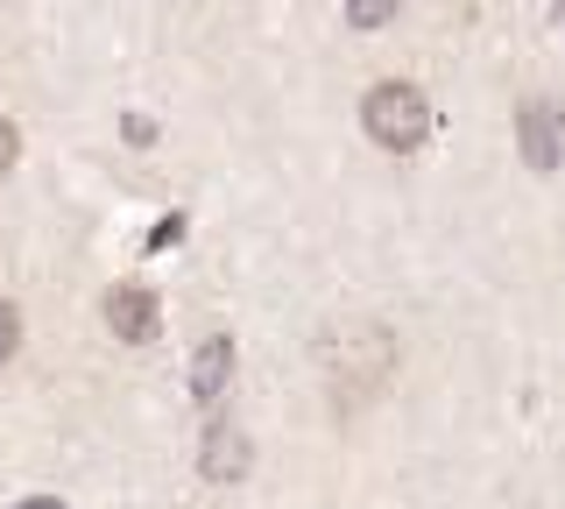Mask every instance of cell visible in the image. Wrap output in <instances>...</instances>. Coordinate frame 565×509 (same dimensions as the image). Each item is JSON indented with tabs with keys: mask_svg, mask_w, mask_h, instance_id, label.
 I'll use <instances>...</instances> for the list:
<instances>
[{
	"mask_svg": "<svg viewBox=\"0 0 565 509\" xmlns=\"http://www.w3.org/2000/svg\"><path fill=\"white\" fill-rule=\"evenodd\" d=\"M388 14H396V0H347V22L353 29H382Z\"/></svg>",
	"mask_w": 565,
	"mask_h": 509,
	"instance_id": "ba28073f",
	"label": "cell"
},
{
	"mask_svg": "<svg viewBox=\"0 0 565 509\" xmlns=\"http://www.w3.org/2000/svg\"><path fill=\"white\" fill-rule=\"evenodd\" d=\"M318 368H326V403L340 417H353L388 390V375H396V340H388V326H375V319H353L340 332H326Z\"/></svg>",
	"mask_w": 565,
	"mask_h": 509,
	"instance_id": "6da1fadb",
	"label": "cell"
},
{
	"mask_svg": "<svg viewBox=\"0 0 565 509\" xmlns=\"http://www.w3.org/2000/svg\"><path fill=\"white\" fill-rule=\"evenodd\" d=\"M14 509H64L57 496H29V502H14Z\"/></svg>",
	"mask_w": 565,
	"mask_h": 509,
	"instance_id": "7c38bea8",
	"label": "cell"
},
{
	"mask_svg": "<svg viewBox=\"0 0 565 509\" xmlns=\"http://www.w3.org/2000/svg\"><path fill=\"white\" fill-rule=\"evenodd\" d=\"M226 382H234V340H226V332H205L199 354H191V396H199V403H220Z\"/></svg>",
	"mask_w": 565,
	"mask_h": 509,
	"instance_id": "8992f818",
	"label": "cell"
},
{
	"mask_svg": "<svg viewBox=\"0 0 565 509\" xmlns=\"http://www.w3.org/2000/svg\"><path fill=\"white\" fill-rule=\"evenodd\" d=\"M120 135H128V149H156V120L149 114H128V120H120Z\"/></svg>",
	"mask_w": 565,
	"mask_h": 509,
	"instance_id": "30bf717a",
	"label": "cell"
},
{
	"mask_svg": "<svg viewBox=\"0 0 565 509\" xmlns=\"http://www.w3.org/2000/svg\"><path fill=\"white\" fill-rule=\"evenodd\" d=\"M14 163H22V128L0 120V170H14Z\"/></svg>",
	"mask_w": 565,
	"mask_h": 509,
	"instance_id": "8fae6325",
	"label": "cell"
},
{
	"mask_svg": "<svg viewBox=\"0 0 565 509\" xmlns=\"http://www.w3.org/2000/svg\"><path fill=\"white\" fill-rule=\"evenodd\" d=\"M558 36H565V0H558Z\"/></svg>",
	"mask_w": 565,
	"mask_h": 509,
	"instance_id": "4fadbf2b",
	"label": "cell"
},
{
	"mask_svg": "<svg viewBox=\"0 0 565 509\" xmlns=\"http://www.w3.org/2000/svg\"><path fill=\"white\" fill-rule=\"evenodd\" d=\"M106 332L128 347H149L156 332H163V305H156L149 284H114L106 290Z\"/></svg>",
	"mask_w": 565,
	"mask_h": 509,
	"instance_id": "3957f363",
	"label": "cell"
},
{
	"mask_svg": "<svg viewBox=\"0 0 565 509\" xmlns=\"http://www.w3.org/2000/svg\"><path fill=\"white\" fill-rule=\"evenodd\" d=\"M516 135H523V163L530 170H565V107L530 99L516 114Z\"/></svg>",
	"mask_w": 565,
	"mask_h": 509,
	"instance_id": "277c9868",
	"label": "cell"
},
{
	"mask_svg": "<svg viewBox=\"0 0 565 509\" xmlns=\"http://www.w3.org/2000/svg\"><path fill=\"white\" fill-rule=\"evenodd\" d=\"M247 460H255V453H247V432L226 425V417H212V425H205V446H199V474L226 488V481H241V474H247Z\"/></svg>",
	"mask_w": 565,
	"mask_h": 509,
	"instance_id": "5b68a950",
	"label": "cell"
},
{
	"mask_svg": "<svg viewBox=\"0 0 565 509\" xmlns=\"http://www.w3.org/2000/svg\"><path fill=\"white\" fill-rule=\"evenodd\" d=\"M184 226H191L184 213H163V220H156V226H149V255H170V248H177V241H184Z\"/></svg>",
	"mask_w": 565,
	"mask_h": 509,
	"instance_id": "52a82bcc",
	"label": "cell"
},
{
	"mask_svg": "<svg viewBox=\"0 0 565 509\" xmlns=\"http://www.w3.org/2000/svg\"><path fill=\"white\" fill-rule=\"evenodd\" d=\"M14 354H22V319H14V305L0 297V368H8Z\"/></svg>",
	"mask_w": 565,
	"mask_h": 509,
	"instance_id": "9c48e42d",
	"label": "cell"
},
{
	"mask_svg": "<svg viewBox=\"0 0 565 509\" xmlns=\"http://www.w3.org/2000/svg\"><path fill=\"white\" fill-rule=\"evenodd\" d=\"M361 128H367V142L388 149V156H417L431 142V99H424L411 78H382V85H367V99H361Z\"/></svg>",
	"mask_w": 565,
	"mask_h": 509,
	"instance_id": "7a4b0ae2",
	"label": "cell"
}]
</instances>
